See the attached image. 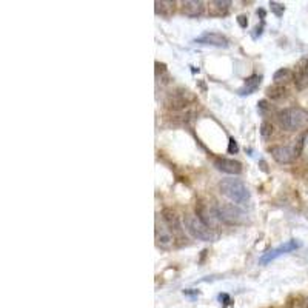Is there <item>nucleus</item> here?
Segmentation results:
<instances>
[{
	"mask_svg": "<svg viewBox=\"0 0 308 308\" xmlns=\"http://www.w3.org/2000/svg\"><path fill=\"white\" fill-rule=\"evenodd\" d=\"M219 191L222 196L230 199L234 205H247L251 199L248 187L239 179H222L219 182Z\"/></svg>",
	"mask_w": 308,
	"mask_h": 308,
	"instance_id": "f257e3e1",
	"label": "nucleus"
},
{
	"mask_svg": "<svg viewBox=\"0 0 308 308\" xmlns=\"http://www.w3.org/2000/svg\"><path fill=\"white\" fill-rule=\"evenodd\" d=\"M308 120V112L301 106H290L278 112L279 125L287 131H298Z\"/></svg>",
	"mask_w": 308,
	"mask_h": 308,
	"instance_id": "f03ea898",
	"label": "nucleus"
},
{
	"mask_svg": "<svg viewBox=\"0 0 308 308\" xmlns=\"http://www.w3.org/2000/svg\"><path fill=\"white\" fill-rule=\"evenodd\" d=\"M184 226L185 230L198 240L202 242H214L217 239V234L214 233L213 228H209L208 225H205L198 214H185L184 217Z\"/></svg>",
	"mask_w": 308,
	"mask_h": 308,
	"instance_id": "7ed1b4c3",
	"label": "nucleus"
},
{
	"mask_svg": "<svg viewBox=\"0 0 308 308\" xmlns=\"http://www.w3.org/2000/svg\"><path fill=\"white\" fill-rule=\"evenodd\" d=\"M196 102H198L196 96H194L190 90L177 88L176 91H173L167 96L164 105L167 109H170L173 112H182V111L190 109V106Z\"/></svg>",
	"mask_w": 308,
	"mask_h": 308,
	"instance_id": "20e7f679",
	"label": "nucleus"
},
{
	"mask_svg": "<svg viewBox=\"0 0 308 308\" xmlns=\"http://www.w3.org/2000/svg\"><path fill=\"white\" fill-rule=\"evenodd\" d=\"M213 213H214V217L223 222L225 225L237 226V225L245 223V213L234 204H217L213 208Z\"/></svg>",
	"mask_w": 308,
	"mask_h": 308,
	"instance_id": "39448f33",
	"label": "nucleus"
},
{
	"mask_svg": "<svg viewBox=\"0 0 308 308\" xmlns=\"http://www.w3.org/2000/svg\"><path fill=\"white\" fill-rule=\"evenodd\" d=\"M301 247H302V244H301L299 240L290 239V240L284 242L282 245H279V247H276V248H273V250L264 253V254L261 256V259H259V264H261V265H267V264H270L271 261H274V259H278V257H281V256L287 254V253L295 251V250H298V248H301Z\"/></svg>",
	"mask_w": 308,
	"mask_h": 308,
	"instance_id": "423d86ee",
	"label": "nucleus"
},
{
	"mask_svg": "<svg viewBox=\"0 0 308 308\" xmlns=\"http://www.w3.org/2000/svg\"><path fill=\"white\" fill-rule=\"evenodd\" d=\"M160 216H162V222H164L168 226V230L174 234V237L176 236L177 237L182 236V233H184L182 223H181V219H179V216H177V213L174 211V209L164 208V209H162Z\"/></svg>",
	"mask_w": 308,
	"mask_h": 308,
	"instance_id": "0eeeda50",
	"label": "nucleus"
},
{
	"mask_svg": "<svg viewBox=\"0 0 308 308\" xmlns=\"http://www.w3.org/2000/svg\"><path fill=\"white\" fill-rule=\"evenodd\" d=\"M270 153H271V157L281 165H288L298 157L295 148L284 147V145H274V147L270 148Z\"/></svg>",
	"mask_w": 308,
	"mask_h": 308,
	"instance_id": "6e6552de",
	"label": "nucleus"
},
{
	"mask_svg": "<svg viewBox=\"0 0 308 308\" xmlns=\"http://www.w3.org/2000/svg\"><path fill=\"white\" fill-rule=\"evenodd\" d=\"M196 43L201 45H209V46H217V48H226L230 45V40L226 39V36L220 34V32L216 31H206L204 34H201L199 37L194 39Z\"/></svg>",
	"mask_w": 308,
	"mask_h": 308,
	"instance_id": "1a4fd4ad",
	"label": "nucleus"
},
{
	"mask_svg": "<svg viewBox=\"0 0 308 308\" xmlns=\"http://www.w3.org/2000/svg\"><path fill=\"white\" fill-rule=\"evenodd\" d=\"M176 242L174 234L168 230V226L162 222L156 225V245L162 250H171Z\"/></svg>",
	"mask_w": 308,
	"mask_h": 308,
	"instance_id": "9d476101",
	"label": "nucleus"
},
{
	"mask_svg": "<svg viewBox=\"0 0 308 308\" xmlns=\"http://www.w3.org/2000/svg\"><path fill=\"white\" fill-rule=\"evenodd\" d=\"M213 165L217 171H222V173L230 174V176H239L242 173V164L234 159L217 157V159H214Z\"/></svg>",
	"mask_w": 308,
	"mask_h": 308,
	"instance_id": "9b49d317",
	"label": "nucleus"
},
{
	"mask_svg": "<svg viewBox=\"0 0 308 308\" xmlns=\"http://www.w3.org/2000/svg\"><path fill=\"white\" fill-rule=\"evenodd\" d=\"M293 82L299 91L305 90L308 87V59H301L293 71Z\"/></svg>",
	"mask_w": 308,
	"mask_h": 308,
	"instance_id": "f8f14e48",
	"label": "nucleus"
},
{
	"mask_svg": "<svg viewBox=\"0 0 308 308\" xmlns=\"http://www.w3.org/2000/svg\"><path fill=\"white\" fill-rule=\"evenodd\" d=\"M181 12L190 19H198L205 12V3L202 0H185L181 3Z\"/></svg>",
	"mask_w": 308,
	"mask_h": 308,
	"instance_id": "ddd939ff",
	"label": "nucleus"
},
{
	"mask_svg": "<svg viewBox=\"0 0 308 308\" xmlns=\"http://www.w3.org/2000/svg\"><path fill=\"white\" fill-rule=\"evenodd\" d=\"M208 6L209 15H213V17H225L230 11L231 2L230 0H213V2H209Z\"/></svg>",
	"mask_w": 308,
	"mask_h": 308,
	"instance_id": "4468645a",
	"label": "nucleus"
},
{
	"mask_svg": "<svg viewBox=\"0 0 308 308\" xmlns=\"http://www.w3.org/2000/svg\"><path fill=\"white\" fill-rule=\"evenodd\" d=\"M176 11V2L173 0H156L154 2V12L160 17H171Z\"/></svg>",
	"mask_w": 308,
	"mask_h": 308,
	"instance_id": "2eb2a0df",
	"label": "nucleus"
},
{
	"mask_svg": "<svg viewBox=\"0 0 308 308\" xmlns=\"http://www.w3.org/2000/svg\"><path fill=\"white\" fill-rule=\"evenodd\" d=\"M261 84H262V76L253 74L248 79H245L244 87H240L237 93H239V96H250V94L256 93V90L261 87Z\"/></svg>",
	"mask_w": 308,
	"mask_h": 308,
	"instance_id": "dca6fc26",
	"label": "nucleus"
},
{
	"mask_svg": "<svg viewBox=\"0 0 308 308\" xmlns=\"http://www.w3.org/2000/svg\"><path fill=\"white\" fill-rule=\"evenodd\" d=\"M287 93H288L287 88H285L284 85H279V84H274V85L268 87L267 91H265L267 97H268V99H271V101H281V99H284V97L287 96Z\"/></svg>",
	"mask_w": 308,
	"mask_h": 308,
	"instance_id": "f3484780",
	"label": "nucleus"
},
{
	"mask_svg": "<svg viewBox=\"0 0 308 308\" xmlns=\"http://www.w3.org/2000/svg\"><path fill=\"white\" fill-rule=\"evenodd\" d=\"M291 79H293V71L288 70V68H279L276 73H274V76H273V80L276 84H279V85H282L284 82H287V80H291Z\"/></svg>",
	"mask_w": 308,
	"mask_h": 308,
	"instance_id": "a211bd4d",
	"label": "nucleus"
},
{
	"mask_svg": "<svg viewBox=\"0 0 308 308\" xmlns=\"http://www.w3.org/2000/svg\"><path fill=\"white\" fill-rule=\"evenodd\" d=\"M259 131H261V137L264 139V140H270L271 139V136H273V133H274V128H273V125L270 123V122H262V125H261V129H259Z\"/></svg>",
	"mask_w": 308,
	"mask_h": 308,
	"instance_id": "6ab92c4d",
	"label": "nucleus"
},
{
	"mask_svg": "<svg viewBox=\"0 0 308 308\" xmlns=\"http://www.w3.org/2000/svg\"><path fill=\"white\" fill-rule=\"evenodd\" d=\"M270 8H271V12L276 15V17H282L284 12H285V6L279 2H274V0L270 2Z\"/></svg>",
	"mask_w": 308,
	"mask_h": 308,
	"instance_id": "aec40b11",
	"label": "nucleus"
},
{
	"mask_svg": "<svg viewBox=\"0 0 308 308\" xmlns=\"http://www.w3.org/2000/svg\"><path fill=\"white\" fill-rule=\"evenodd\" d=\"M228 151L230 154H237V151H239V147H237V142L233 139V137H230V143H228Z\"/></svg>",
	"mask_w": 308,
	"mask_h": 308,
	"instance_id": "412c9836",
	"label": "nucleus"
},
{
	"mask_svg": "<svg viewBox=\"0 0 308 308\" xmlns=\"http://www.w3.org/2000/svg\"><path fill=\"white\" fill-rule=\"evenodd\" d=\"M237 23H239L240 28H247L248 26V17H247V15H244V14L237 15Z\"/></svg>",
	"mask_w": 308,
	"mask_h": 308,
	"instance_id": "4be33fe9",
	"label": "nucleus"
},
{
	"mask_svg": "<svg viewBox=\"0 0 308 308\" xmlns=\"http://www.w3.org/2000/svg\"><path fill=\"white\" fill-rule=\"evenodd\" d=\"M262 31H264V22H261V25H257L254 28V32H253V39H257L262 36Z\"/></svg>",
	"mask_w": 308,
	"mask_h": 308,
	"instance_id": "5701e85b",
	"label": "nucleus"
}]
</instances>
